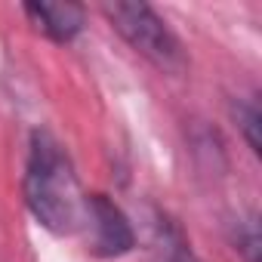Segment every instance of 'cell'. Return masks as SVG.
<instances>
[{
  "label": "cell",
  "instance_id": "obj_6",
  "mask_svg": "<svg viewBox=\"0 0 262 262\" xmlns=\"http://www.w3.org/2000/svg\"><path fill=\"white\" fill-rule=\"evenodd\" d=\"M231 244L244 256V262H259V250H262L259 244H262V237H259V216L256 213H247V216H241L231 225Z\"/></svg>",
  "mask_w": 262,
  "mask_h": 262
},
{
  "label": "cell",
  "instance_id": "obj_1",
  "mask_svg": "<svg viewBox=\"0 0 262 262\" xmlns=\"http://www.w3.org/2000/svg\"><path fill=\"white\" fill-rule=\"evenodd\" d=\"M25 207L50 234H74L83 228V201L68 151L50 129H34L22 176Z\"/></svg>",
  "mask_w": 262,
  "mask_h": 262
},
{
  "label": "cell",
  "instance_id": "obj_2",
  "mask_svg": "<svg viewBox=\"0 0 262 262\" xmlns=\"http://www.w3.org/2000/svg\"><path fill=\"white\" fill-rule=\"evenodd\" d=\"M105 16L111 28L155 68L167 74H182L188 68L182 40L155 7L142 0H114V4H105Z\"/></svg>",
  "mask_w": 262,
  "mask_h": 262
},
{
  "label": "cell",
  "instance_id": "obj_3",
  "mask_svg": "<svg viewBox=\"0 0 262 262\" xmlns=\"http://www.w3.org/2000/svg\"><path fill=\"white\" fill-rule=\"evenodd\" d=\"M83 228L90 231V253L99 259H120L136 247V231L129 216L102 191L86 194Z\"/></svg>",
  "mask_w": 262,
  "mask_h": 262
},
{
  "label": "cell",
  "instance_id": "obj_7",
  "mask_svg": "<svg viewBox=\"0 0 262 262\" xmlns=\"http://www.w3.org/2000/svg\"><path fill=\"white\" fill-rule=\"evenodd\" d=\"M164 262H201L191 250V244L182 237V231L176 225H167L164 234Z\"/></svg>",
  "mask_w": 262,
  "mask_h": 262
},
{
  "label": "cell",
  "instance_id": "obj_5",
  "mask_svg": "<svg viewBox=\"0 0 262 262\" xmlns=\"http://www.w3.org/2000/svg\"><path fill=\"white\" fill-rule=\"evenodd\" d=\"M231 114H234V120H237V126H241V133H244V142H247V148L259 158L262 155V142H259V126H262V111H259V102H256V96H250V99H237L234 105H231Z\"/></svg>",
  "mask_w": 262,
  "mask_h": 262
},
{
  "label": "cell",
  "instance_id": "obj_4",
  "mask_svg": "<svg viewBox=\"0 0 262 262\" xmlns=\"http://www.w3.org/2000/svg\"><path fill=\"white\" fill-rule=\"evenodd\" d=\"M22 10L53 43H71L86 25V10L71 0H31Z\"/></svg>",
  "mask_w": 262,
  "mask_h": 262
}]
</instances>
